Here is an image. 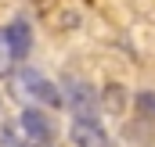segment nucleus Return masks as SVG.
Returning <instances> with one entry per match:
<instances>
[{
  "instance_id": "obj_7",
  "label": "nucleus",
  "mask_w": 155,
  "mask_h": 147,
  "mask_svg": "<svg viewBox=\"0 0 155 147\" xmlns=\"http://www.w3.org/2000/svg\"><path fill=\"white\" fill-rule=\"evenodd\" d=\"M134 108H137V115L144 122H155V90H141L134 97Z\"/></svg>"
},
{
  "instance_id": "obj_2",
  "label": "nucleus",
  "mask_w": 155,
  "mask_h": 147,
  "mask_svg": "<svg viewBox=\"0 0 155 147\" xmlns=\"http://www.w3.org/2000/svg\"><path fill=\"white\" fill-rule=\"evenodd\" d=\"M61 101L69 104L72 118H97L101 115V97L90 83H83L76 75H65V86H61Z\"/></svg>"
},
{
  "instance_id": "obj_8",
  "label": "nucleus",
  "mask_w": 155,
  "mask_h": 147,
  "mask_svg": "<svg viewBox=\"0 0 155 147\" xmlns=\"http://www.w3.org/2000/svg\"><path fill=\"white\" fill-rule=\"evenodd\" d=\"M11 65H15V58H11V47H7V33L0 29V75L11 72Z\"/></svg>"
},
{
  "instance_id": "obj_1",
  "label": "nucleus",
  "mask_w": 155,
  "mask_h": 147,
  "mask_svg": "<svg viewBox=\"0 0 155 147\" xmlns=\"http://www.w3.org/2000/svg\"><path fill=\"white\" fill-rule=\"evenodd\" d=\"M11 90L15 93H22V97H29L33 104H40V108H61L65 101H61V90L47 79V75L33 72V68H18V72L11 75Z\"/></svg>"
},
{
  "instance_id": "obj_6",
  "label": "nucleus",
  "mask_w": 155,
  "mask_h": 147,
  "mask_svg": "<svg viewBox=\"0 0 155 147\" xmlns=\"http://www.w3.org/2000/svg\"><path fill=\"white\" fill-rule=\"evenodd\" d=\"M101 111L105 115H123V111L130 108V93H126V86H119V83H108V86H101Z\"/></svg>"
},
{
  "instance_id": "obj_3",
  "label": "nucleus",
  "mask_w": 155,
  "mask_h": 147,
  "mask_svg": "<svg viewBox=\"0 0 155 147\" xmlns=\"http://www.w3.org/2000/svg\"><path fill=\"white\" fill-rule=\"evenodd\" d=\"M18 129H22L25 144H51V136H54V122L40 108H25L18 115Z\"/></svg>"
},
{
  "instance_id": "obj_4",
  "label": "nucleus",
  "mask_w": 155,
  "mask_h": 147,
  "mask_svg": "<svg viewBox=\"0 0 155 147\" xmlns=\"http://www.w3.org/2000/svg\"><path fill=\"white\" fill-rule=\"evenodd\" d=\"M69 140L76 147H108V136L97 118H72L69 122Z\"/></svg>"
},
{
  "instance_id": "obj_5",
  "label": "nucleus",
  "mask_w": 155,
  "mask_h": 147,
  "mask_svg": "<svg viewBox=\"0 0 155 147\" xmlns=\"http://www.w3.org/2000/svg\"><path fill=\"white\" fill-rule=\"evenodd\" d=\"M4 33H7V47H11L15 65H18V61H25V58H29V50H33V25H29V22H22V18H15Z\"/></svg>"
}]
</instances>
